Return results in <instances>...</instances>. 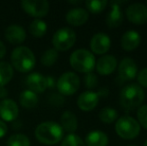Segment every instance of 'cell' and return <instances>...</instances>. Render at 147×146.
I'll return each mask as SVG.
<instances>
[{
    "label": "cell",
    "mask_w": 147,
    "mask_h": 146,
    "mask_svg": "<svg viewBox=\"0 0 147 146\" xmlns=\"http://www.w3.org/2000/svg\"><path fill=\"white\" fill-rule=\"evenodd\" d=\"M26 85L35 93H42L47 89L46 76L38 72H32L26 78Z\"/></svg>",
    "instance_id": "15"
},
{
    "label": "cell",
    "mask_w": 147,
    "mask_h": 146,
    "mask_svg": "<svg viewBox=\"0 0 147 146\" xmlns=\"http://www.w3.org/2000/svg\"><path fill=\"white\" fill-rule=\"evenodd\" d=\"M137 81L142 87L147 88V68H143L138 72Z\"/></svg>",
    "instance_id": "32"
},
{
    "label": "cell",
    "mask_w": 147,
    "mask_h": 146,
    "mask_svg": "<svg viewBox=\"0 0 147 146\" xmlns=\"http://www.w3.org/2000/svg\"><path fill=\"white\" fill-rule=\"evenodd\" d=\"M111 46V39L107 34L99 32L91 38L90 48L95 54H104L109 50Z\"/></svg>",
    "instance_id": "11"
},
{
    "label": "cell",
    "mask_w": 147,
    "mask_h": 146,
    "mask_svg": "<svg viewBox=\"0 0 147 146\" xmlns=\"http://www.w3.org/2000/svg\"><path fill=\"white\" fill-rule=\"evenodd\" d=\"M100 99V94L99 92L94 91H85L78 96L77 105L78 107L83 111H91L97 106Z\"/></svg>",
    "instance_id": "13"
},
{
    "label": "cell",
    "mask_w": 147,
    "mask_h": 146,
    "mask_svg": "<svg viewBox=\"0 0 147 146\" xmlns=\"http://www.w3.org/2000/svg\"><path fill=\"white\" fill-rule=\"evenodd\" d=\"M60 122H61V127L64 131L68 134H72L76 131L78 127L77 117L71 111H65L60 117Z\"/></svg>",
    "instance_id": "20"
},
{
    "label": "cell",
    "mask_w": 147,
    "mask_h": 146,
    "mask_svg": "<svg viewBox=\"0 0 147 146\" xmlns=\"http://www.w3.org/2000/svg\"><path fill=\"white\" fill-rule=\"evenodd\" d=\"M144 146H147V139H146L145 142H144Z\"/></svg>",
    "instance_id": "39"
},
{
    "label": "cell",
    "mask_w": 147,
    "mask_h": 146,
    "mask_svg": "<svg viewBox=\"0 0 147 146\" xmlns=\"http://www.w3.org/2000/svg\"><path fill=\"white\" fill-rule=\"evenodd\" d=\"M50 102L53 105L61 106L64 102V98L61 94H52L50 97Z\"/></svg>",
    "instance_id": "33"
},
{
    "label": "cell",
    "mask_w": 147,
    "mask_h": 146,
    "mask_svg": "<svg viewBox=\"0 0 147 146\" xmlns=\"http://www.w3.org/2000/svg\"><path fill=\"white\" fill-rule=\"evenodd\" d=\"M66 21L72 26H81L87 22L89 18L88 11L84 8L76 7L72 8L67 12L65 16Z\"/></svg>",
    "instance_id": "17"
},
{
    "label": "cell",
    "mask_w": 147,
    "mask_h": 146,
    "mask_svg": "<svg viewBox=\"0 0 147 146\" xmlns=\"http://www.w3.org/2000/svg\"><path fill=\"white\" fill-rule=\"evenodd\" d=\"M36 59L33 51L27 46H18L11 53V66L21 73L30 72L35 66Z\"/></svg>",
    "instance_id": "2"
},
{
    "label": "cell",
    "mask_w": 147,
    "mask_h": 146,
    "mask_svg": "<svg viewBox=\"0 0 147 146\" xmlns=\"http://www.w3.org/2000/svg\"><path fill=\"white\" fill-rule=\"evenodd\" d=\"M99 119L102 121L103 123H107V124H110L113 123L117 119V111L114 108L111 107H104L103 109L99 112Z\"/></svg>",
    "instance_id": "26"
},
{
    "label": "cell",
    "mask_w": 147,
    "mask_h": 146,
    "mask_svg": "<svg viewBox=\"0 0 147 146\" xmlns=\"http://www.w3.org/2000/svg\"><path fill=\"white\" fill-rule=\"evenodd\" d=\"M126 17L131 23L143 25L147 23V6L142 3L130 4L126 8Z\"/></svg>",
    "instance_id": "9"
},
{
    "label": "cell",
    "mask_w": 147,
    "mask_h": 146,
    "mask_svg": "<svg viewBox=\"0 0 147 146\" xmlns=\"http://www.w3.org/2000/svg\"><path fill=\"white\" fill-rule=\"evenodd\" d=\"M76 34L71 28H60L52 37V44L57 51H67L75 44Z\"/></svg>",
    "instance_id": "6"
},
{
    "label": "cell",
    "mask_w": 147,
    "mask_h": 146,
    "mask_svg": "<svg viewBox=\"0 0 147 146\" xmlns=\"http://www.w3.org/2000/svg\"><path fill=\"white\" fill-rule=\"evenodd\" d=\"M8 91L6 90V88L4 87H0V98H5L7 96Z\"/></svg>",
    "instance_id": "37"
},
{
    "label": "cell",
    "mask_w": 147,
    "mask_h": 146,
    "mask_svg": "<svg viewBox=\"0 0 147 146\" xmlns=\"http://www.w3.org/2000/svg\"><path fill=\"white\" fill-rule=\"evenodd\" d=\"M130 146H135V145H130Z\"/></svg>",
    "instance_id": "40"
},
{
    "label": "cell",
    "mask_w": 147,
    "mask_h": 146,
    "mask_svg": "<svg viewBox=\"0 0 147 146\" xmlns=\"http://www.w3.org/2000/svg\"><path fill=\"white\" fill-rule=\"evenodd\" d=\"M29 31L34 37H42L47 31V24L42 19H34L29 25Z\"/></svg>",
    "instance_id": "24"
},
{
    "label": "cell",
    "mask_w": 147,
    "mask_h": 146,
    "mask_svg": "<svg viewBox=\"0 0 147 146\" xmlns=\"http://www.w3.org/2000/svg\"><path fill=\"white\" fill-rule=\"evenodd\" d=\"M6 54V47L2 41H0V59L3 58Z\"/></svg>",
    "instance_id": "36"
},
{
    "label": "cell",
    "mask_w": 147,
    "mask_h": 146,
    "mask_svg": "<svg viewBox=\"0 0 147 146\" xmlns=\"http://www.w3.org/2000/svg\"><path fill=\"white\" fill-rule=\"evenodd\" d=\"M4 36H5L6 40L11 44H21L26 38V32L22 26L17 25V24H12L6 28Z\"/></svg>",
    "instance_id": "18"
},
{
    "label": "cell",
    "mask_w": 147,
    "mask_h": 146,
    "mask_svg": "<svg viewBox=\"0 0 147 146\" xmlns=\"http://www.w3.org/2000/svg\"><path fill=\"white\" fill-rule=\"evenodd\" d=\"M145 93L143 88L138 84H129L120 92V105L126 110H132L139 107L144 101Z\"/></svg>",
    "instance_id": "3"
},
{
    "label": "cell",
    "mask_w": 147,
    "mask_h": 146,
    "mask_svg": "<svg viewBox=\"0 0 147 146\" xmlns=\"http://www.w3.org/2000/svg\"><path fill=\"white\" fill-rule=\"evenodd\" d=\"M8 131V126L3 120H0V138L4 137Z\"/></svg>",
    "instance_id": "34"
},
{
    "label": "cell",
    "mask_w": 147,
    "mask_h": 146,
    "mask_svg": "<svg viewBox=\"0 0 147 146\" xmlns=\"http://www.w3.org/2000/svg\"><path fill=\"white\" fill-rule=\"evenodd\" d=\"M46 80H47V88H53L55 86V84H56V81H55L54 77H52V76H47Z\"/></svg>",
    "instance_id": "35"
},
{
    "label": "cell",
    "mask_w": 147,
    "mask_h": 146,
    "mask_svg": "<svg viewBox=\"0 0 147 146\" xmlns=\"http://www.w3.org/2000/svg\"><path fill=\"white\" fill-rule=\"evenodd\" d=\"M96 70L100 75H109L117 67V59L113 55H103L95 63Z\"/></svg>",
    "instance_id": "16"
},
{
    "label": "cell",
    "mask_w": 147,
    "mask_h": 146,
    "mask_svg": "<svg viewBox=\"0 0 147 146\" xmlns=\"http://www.w3.org/2000/svg\"><path fill=\"white\" fill-rule=\"evenodd\" d=\"M137 119L139 125L147 129V105H141L137 111Z\"/></svg>",
    "instance_id": "30"
},
{
    "label": "cell",
    "mask_w": 147,
    "mask_h": 146,
    "mask_svg": "<svg viewBox=\"0 0 147 146\" xmlns=\"http://www.w3.org/2000/svg\"><path fill=\"white\" fill-rule=\"evenodd\" d=\"M56 86L61 95L69 96L74 94L79 89L80 79L76 73L68 71V72L63 73L58 78Z\"/></svg>",
    "instance_id": "7"
},
{
    "label": "cell",
    "mask_w": 147,
    "mask_h": 146,
    "mask_svg": "<svg viewBox=\"0 0 147 146\" xmlns=\"http://www.w3.org/2000/svg\"><path fill=\"white\" fill-rule=\"evenodd\" d=\"M141 36L135 30H128L121 37V47L125 51H133L139 46Z\"/></svg>",
    "instance_id": "19"
},
{
    "label": "cell",
    "mask_w": 147,
    "mask_h": 146,
    "mask_svg": "<svg viewBox=\"0 0 147 146\" xmlns=\"http://www.w3.org/2000/svg\"><path fill=\"white\" fill-rule=\"evenodd\" d=\"M138 68L136 62L131 58H123L118 65V74L122 81H130L137 75Z\"/></svg>",
    "instance_id": "10"
},
{
    "label": "cell",
    "mask_w": 147,
    "mask_h": 146,
    "mask_svg": "<svg viewBox=\"0 0 147 146\" xmlns=\"http://www.w3.org/2000/svg\"><path fill=\"white\" fill-rule=\"evenodd\" d=\"M85 144L86 146H107L108 136L103 131H91L86 135Z\"/></svg>",
    "instance_id": "21"
},
{
    "label": "cell",
    "mask_w": 147,
    "mask_h": 146,
    "mask_svg": "<svg viewBox=\"0 0 147 146\" xmlns=\"http://www.w3.org/2000/svg\"><path fill=\"white\" fill-rule=\"evenodd\" d=\"M21 7L26 13L36 19H41L49 12V3L46 0H23Z\"/></svg>",
    "instance_id": "8"
},
{
    "label": "cell",
    "mask_w": 147,
    "mask_h": 146,
    "mask_svg": "<svg viewBox=\"0 0 147 146\" xmlns=\"http://www.w3.org/2000/svg\"><path fill=\"white\" fill-rule=\"evenodd\" d=\"M115 131L122 139L131 140L139 135L140 125L136 119L131 116H122L115 123Z\"/></svg>",
    "instance_id": "5"
},
{
    "label": "cell",
    "mask_w": 147,
    "mask_h": 146,
    "mask_svg": "<svg viewBox=\"0 0 147 146\" xmlns=\"http://www.w3.org/2000/svg\"><path fill=\"white\" fill-rule=\"evenodd\" d=\"M38 100L39 99L37 94L29 89L23 90L19 96V102L21 106L24 108H27V109L34 108L38 104Z\"/></svg>",
    "instance_id": "22"
},
{
    "label": "cell",
    "mask_w": 147,
    "mask_h": 146,
    "mask_svg": "<svg viewBox=\"0 0 147 146\" xmlns=\"http://www.w3.org/2000/svg\"><path fill=\"white\" fill-rule=\"evenodd\" d=\"M8 146H30V140L25 134L17 133L9 137L7 140Z\"/></svg>",
    "instance_id": "27"
},
{
    "label": "cell",
    "mask_w": 147,
    "mask_h": 146,
    "mask_svg": "<svg viewBox=\"0 0 147 146\" xmlns=\"http://www.w3.org/2000/svg\"><path fill=\"white\" fill-rule=\"evenodd\" d=\"M64 130L61 125L55 121H45L35 128L36 139L45 145H54L63 139Z\"/></svg>",
    "instance_id": "1"
},
{
    "label": "cell",
    "mask_w": 147,
    "mask_h": 146,
    "mask_svg": "<svg viewBox=\"0 0 147 146\" xmlns=\"http://www.w3.org/2000/svg\"><path fill=\"white\" fill-rule=\"evenodd\" d=\"M13 67L5 61H0V87H4L13 77Z\"/></svg>",
    "instance_id": "23"
},
{
    "label": "cell",
    "mask_w": 147,
    "mask_h": 146,
    "mask_svg": "<svg viewBox=\"0 0 147 146\" xmlns=\"http://www.w3.org/2000/svg\"><path fill=\"white\" fill-rule=\"evenodd\" d=\"M58 59V51L55 50L54 48H49L46 51L43 52V54L41 55V63L44 66H52L53 64H55V62Z\"/></svg>",
    "instance_id": "25"
},
{
    "label": "cell",
    "mask_w": 147,
    "mask_h": 146,
    "mask_svg": "<svg viewBox=\"0 0 147 146\" xmlns=\"http://www.w3.org/2000/svg\"><path fill=\"white\" fill-rule=\"evenodd\" d=\"M60 146H86L84 141L75 133L68 134L62 139Z\"/></svg>",
    "instance_id": "29"
},
{
    "label": "cell",
    "mask_w": 147,
    "mask_h": 146,
    "mask_svg": "<svg viewBox=\"0 0 147 146\" xmlns=\"http://www.w3.org/2000/svg\"><path fill=\"white\" fill-rule=\"evenodd\" d=\"M124 1H112L110 2L111 9L106 16V24L109 28H116L121 25L123 21V13L120 8V4Z\"/></svg>",
    "instance_id": "14"
},
{
    "label": "cell",
    "mask_w": 147,
    "mask_h": 146,
    "mask_svg": "<svg viewBox=\"0 0 147 146\" xmlns=\"http://www.w3.org/2000/svg\"><path fill=\"white\" fill-rule=\"evenodd\" d=\"M82 1H69V3H71V4H79V3H81Z\"/></svg>",
    "instance_id": "38"
},
{
    "label": "cell",
    "mask_w": 147,
    "mask_h": 146,
    "mask_svg": "<svg viewBox=\"0 0 147 146\" xmlns=\"http://www.w3.org/2000/svg\"><path fill=\"white\" fill-rule=\"evenodd\" d=\"M69 62L71 67L77 72L90 73L95 67V57L92 52L86 49H77L70 55Z\"/></svg>",
    "instance_id": "4"
},
{
    "label": "cell",
    "mask_w": 147,
    "mask_h": 146,
    "mask_svg": "<svg viewBox=\"0 0 147 146\" xmlns=\"http://www.w3.org/2000/svg\"><path fill=\"white\" fill-rule=\"evenodd\" d=\"M19 108L14 100L5 98L0 102V117L3 121L11 122L18 117Z\"/></svg>",
    "instance_id": "12"
},
{
    "label": "cell",
    "mask_w": 147,
    "mask_h": 146,
    "mask_svg": "<svg viewBox=\"0 0 147 146\" xmlns=\"http://www.w3.org/2000/svg\"><path fill=\"white\" fill-rule=\"evenodd\" d=\"M108 2L106 0H87L85 1L86 8L91 13H99L103 11L107 6Z\"/></svg>",
    "instance_id": "28"
},
{
    "label": "cell",
    "mask_w": 147,
    "mask_h": 146,
    "mask_svg": "<svg viewBox=\"0 0 147 146\" xmlns=\"http://www.w3.org/2000/svg\"><path fill=\"white\" fill-rule=\"evenodd\" d=\"M97 83H98V79H97V76L94 73L90 72L85 74V76H84V85L86 87L89 88V89L95 88L97 86Z\"/></svg>",
    "instance_id": "31"
}]
</instances>
